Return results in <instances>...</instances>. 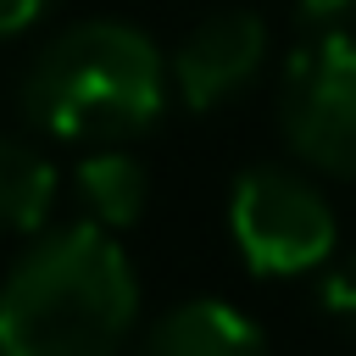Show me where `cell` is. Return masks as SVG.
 <instances>
[{"label": "cell", "instance_id": "3", "mask_svg": "<svg viewBox=\"0 0 356 356\" xmlns=\"http://www.w3.org/2000/svg\"><path fill=\"white\" fill-rule=\"evenodd\" d=\"M228 234L250 273L289 278L334 256V206L328 195L289 167H250L228 189Z\"/></svg>", "mask_w": 356, "mask_h": 356}, {"label": "cell", "instance_id": "4", "mask_svg": "<svg viewBox=\"0 0 356 356\" xmlns=\"http://www.w3.org/2000/svg\"><path fill=\"white\" fill-rule=\"evenodd\" d=\"M278 122L306 167L356 178V39L345 28H317L289 56L278 83Z\"/></svg>", "mask_w": 356, "mask_h": 356}, {"label": "cell", "instance_id": "8", "mask_svg": "<svg viewBox=\"0 0 356 356\" xmlns=\"http://www.w3.org/2000/svg\"><path fill=\"white\" fill-rule=\"evenodd\" d=\"M56 211V167L39 145L0 134V234H39Z\"/></svg>", "mask_w": 356, "mask_h": 356}, {"label": "cell", "instance_id": "7", "mask_svg": "<svg viewBox=\"0 0 356 356\" xmlns=\"http://www.w3.org/2000/svg\"><path fill=\"white\" fill-rule=\"evenodd\" d=\"M78 206L89 211V222H100V228H111V234L134 228V222L145 217V206H150L145 161L128 156V150H117V145L83 156V161H78Z\"/></svg>", "mask_w": 356, "mask_h": 356}, {"label": "cell", "instance_id": "11", "mask_svg": "<svg viewBox=\"0 0 356 356\" xmlns=\"http://www.w3.org/2000/svg\"><path fill=\"white\" fill-rule=\"evenodd\" d=\"M356 17V0H300V22L312 28H345Z\"/></svg>", "mask_w": 356, "mask_h": 356}, {"label": "cell", "instance_id": "2", "mask_svg": "<svg viewBox=\"0 0 356 356\" xmlns=\"http://www.w3.org/2000/svg\"><path fill=\"white\" fill-rule=\"evenodd\" d=\"M167 106V61L134 28L83 17L44 39L22 72V111L61 139H134Z\"/></svg>", "mask_w": 356, "mask_h": 356}, {"label": "cell", "instance_id": "9", "mask_svg": "<svg viewBox=\"0 0 356 356\" xmlns=\"http://www.w3.org/2000/svg\"><path fill=\"white\" fill-rule=\"evenodd\" d=\"M317 300H323V317L356 339V250H350V256H339V261L323 273Z\"/></svg>", "mask_w": 356, "mask_h": 356}, {"label": "cell", "instance_id": "5", "mask_svg": "<svg viewBox=\"0 0 356 356\" xmlns=\"http://www.w3.org/2000/svg\"><path fill=\"white\" fill-rule=\"evenodd\" d=\"M261 61H267V22L245 6H228L200 17L178 39L167 61V89L189 111H217L261 72Z\"/></svg>", "mask_w": 356, "mask_h": 356}, {"label": "cell", "instance_id": "6", "mask_svg": "<svg viewBox=\"0 0 356 356\" xmlns=\"http://www.w3.org/2000/svg\"><path fill=\"white\" fill-rule=\"evenodd\" d=\"M128 356H267V339L228 300H178L139 334Z\"/></svg>", "mask_w": 356, "mask_h": 356}, {"label": "cell", "instance_id": "10", "mask_svg": "<svg viewBox=\"0 0 356 356\" xmlns=\"http://www.w3.org/2000/svg\"><path fill=\"white\" fill-rule=\"evenodd\" d=\"M50 6H56V0H0V39H6V33L33 28V22H39Z\"/></svg>", "mask_w": 356, "mask_h": 356}, {"label": "cell", "instance_id": "1", "mask_svg": "<svg viewBox=\"0 0 356 356\" xmlns=\"http://www.w3.org/2000/svg\"><path fill=\"white\" fill-rule=\"evenodd\" d=\"M139 323V278L100 222L39 234L0 284V356H117Z\"/></svg>", "mask_w": 356, "mask_h": 356}]
</instances>
